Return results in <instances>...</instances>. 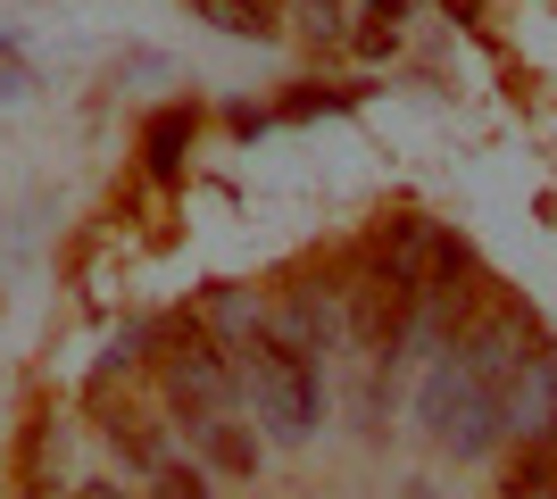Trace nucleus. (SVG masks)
<instances>
[{
  "label": "nucleus",
  "mask_w": 557,
  "mask_h": 499,
  "mask_svg": "<svg viewBox=\"0 0 557 499\" xmlns=\"http://www.w3.org/2000/svg\"><path fill=\"white\" fill-rule=\"evenodd\" d=\"M233 375H242V391H250V408L267 416V433L275 441H308L317 433V416H325V383H317V358L283 350L275 333L258 325L233 341Z\"/></svg>",
  "instance_id": "obj_1"
},
{
  "label": "nucleus",
  "mask_w": 557,
  "mask_h": 499,
  "mask_svg": "<svg viewBox=\"0 0 557 499\" xmlns=\"http://www.w3.org/2000/svg\"><path fill=\"white\" fill-rule=\"evenodd\" d=\"M417 416H424V433H433L449 458H483L491 441H499V383L474 375V366L449 350V358H433V375H424Z\"/></svg>",
  "instance_id": "obj_2"
},
{
  "label": "nucleus",
  "mask_w": 557,
  "mask_h": 499,
  "mask_svg": "<svg viewBox=\"0 0 557 499\" xmlns=\"http://www.w3.org/2000/svg\"><path fill=\"white\" fill-rule=\"evenodd\" d=\"M166 391H175V408L184 416H209V408H233V391H242V375H233V350L216 341L200 316H184V325L166 333Z\"/></svg>",
  "instance_id": "obj_3"
},
{
  "label": "nucleus",
  "mask_w": 557,
  "mask_h": 499,
  "mask_svg": "<svg viewBox=\"0 0 557 499\" xmlns=\"http://www.w3.org/2000/svg\"><path fill=\"white\" fill-rule=\"evenodd\" d=\"M184 433L200 441V458H209L216 475H258V441L242 425H225V408H209V416H184Z\"/></svg>",
  "instance_id": "obj_4"
},
{
  "label": "nucleus",
  "mask_w": 557,
  "mask_h": 499,
  "mask_svg": "<svg viewBox=\"0 0 557 499\" xmlns=\"http://www.w3.org/2000/svg\"><path fill=\"white\" fill-rule=\"evenodd\" d=\"M191 134H200V117H191V109H159V117H150L141 150H150V175H159V184H175V175H184V150H191Z\"/></svg>",
  "instance_id": "obj_5"
},
{
  "label": "nucleus",
  "mask_w": 557,
  "mask_h": 499,
  "mask_svg": "<svg viewBox=\"0 0 557 499\" xmlns=\"http://www.w3.org/2000/svg\"><path fill=\"white\" fill-rule=\"evenodd\" d=\"M200 17L242 42H275V0H200Z\"/></svg>",
  "instance_id": "obj_6"
},
{
  "label": "nucleus",
  "mask_w": 557,
  "mask_h": 499,
  "mask_svg": "<svg viewBox=\"0 0 557 499\" xmlns=\"http://www.w3.org/2000/svg\"><path fill=\"white\" fill-rule=\"evenodd\" d=\"M109 441H116V450H125V458H134V466H159V458H166L159 425H150L141 408H116V416H109Z\"/></svg>",
  "instance_id": "obj_7"
},
{
  "label": "nucleus",
  "mask_w": 557,
  "mask_h": 499,
  "mask_svg": "<svg viewBox=\"0 0 557 499\" xmlns=\"http://www.w3.org/2000/svg\"><path fill=\"white\" fill-rule=\"evenodd\" d=\"M300 34H308V50H333V42H349L342 0H300Z\"/></svg>",
  "instance_id": "obj_8"
},
{
  "label": "nucleus",
  "mask_w": 557,
  "mask_h": 499,
  "mask_svg": "<svg viewBox=\"0 0 557 499\" xmlns=\"http://www.w3.org/2000/svg\"><path fill=\"white\" fill-rule=\"evenodd\" d=\"M150 499H209V475H200V466L159 458V466H150Z\"/></svg>",
  "instance_id": "obj_9"
},
{
  "label": "nucleus",
  "mask_w": 557,
  "mask_h": 499,
  "mask_svg": "<svg viewBox=\"0 0 557 499\" xmlns=\"http://www.w3.org/2000/svg\"><path fill=\"white\" fill-rule=\"evenodd\" d=\"M333 109H349V92H317V84H300V92L283 100V117H333Z\"/></svg>",
  "instance_id": "obj_10"
},
{
  "label": "nucleus",
  "mask_w": 557,
  "mask_h": 499,
  "mask_svg": "<svg viewBox=\"0 0 557 499\" xmlns=\"http://www.w3.org/2000/svg\"><path fill=\"white\" fill-rule=\"evenodd\" d=\"M349 42L367 50V59H392V50H399V25H383V17H367V25H358V34H349Z\"/></svg>",
  "instance_id": "obj_11"
},
{
  "label": "nucleus",
  "mask_w": 557,
  "mask_h": 499,
  "mask_svg": "<svg viewBox=\"0 0 557 499\" xmlns=\"http://www.w3.org/2000/svg\"><path fill=\"white\" fill-rule=\"evenodd\" d=\"M399 9H408V0H367V17H383V25H399Z\"/></svg>",
  "instance_id": "obj_12"
},
{
  "label": "nucleus",
  "mask_w": 557,
  "mask_h": 499,
  "mask_svg": "<svg viewBox=\"0 0 557 499\" xmlns=\"http://www.w3.org/2000/svg\"><path fill=\"white\" fill-rule=\"evenodd\" d=\"M75 499H125V491H116V483H84Z\"/></svg>",
  "instance_id": "obj_13"
},
{
  "label": "nucleus",
  "mask_w": 557,
  "mask_h": 499,
  "mask_svg": "<svg viewBox=\"0 0 557 499\" xmlns=\"http://www.w3.org/2000/svg\"><path fill=\"white\" fill-rule=\"evenodd\" d=\"M516 499H557V475H549V483H533V491H516Z\"/></svg>",
  "instance_id": "obj_14"
}]
</instances>
